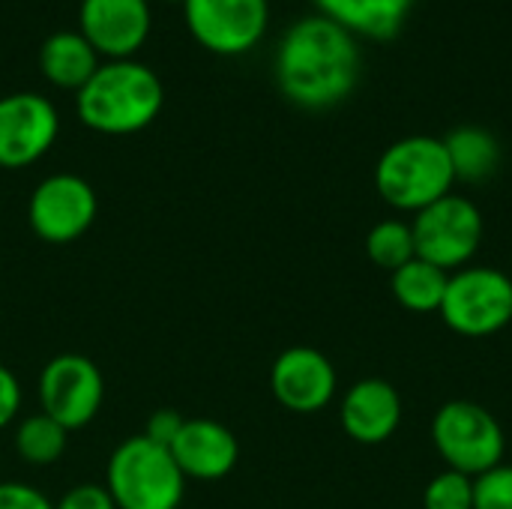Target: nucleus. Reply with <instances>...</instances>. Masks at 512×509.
Instances as JSON below:
<instances>
[{
	"label": "nucleus",
	"instance_id": "nucleus-1",
	"mask_svg": "<svg viewBox=\"0 0 512 509\" xmlns=\"http://www.w3.org/2000/svg\"><path fill=\"white\" fill-rule=\"evenodd\" d=\"M276 84L288 102L324 111L351 96L360 75V42L324 15L294 21L276 48Z\"/></svg>",
	"mask_w": 512,
	"mask_h": 509
},
{
	"label": "nucleus",
	"instance_id": "nucleus-2",
	"mask_svg": "<svg viewBox=\"0 0 512 509\" xmlns=\"http://www.w3.org/2000/svg\"><path fill=\"white\" fill-rule=\"evenodd\" d=\"M78 117L102 135H135L147 129L162 105L165 87L159 75L138 60L99 63L93 78L75 93Z\"/></svg>",
	"mask_w": 512,
	"mask_h": 509
},
{
	"label": "nucleus",
	"instance_id": "nucleus-3",
	"mask_svg": "<svg viewBox=\"0 0 512 509\" xmlns=\"http://www.w3.org/2000/svg\"><path fill=\"white\" fill-rule=\"evenodd\" d=\"M456 174L444 147V138L435 135H408L393 141L375 165L378 195L402 210L420 213L423 207L441 201L453 192Z\"/></svg>",
	"mask_w": 512,
	"mask_h": 509
},
{
	"label": "nucleus",
	"instance_id": "nucleus-4",
	"mask_svg": "<svg viewBox=\"0 0 512 509\" xmlns=\"http://www.w3.org/2000/svg\"><path fill=\"white\" fill-rule=\"evenodd\" d=\"M105 489L117 509H177L186 495V477L168 447L132 435L111 453Z\"/></svg>",
	"mask_w": 512,
	"mask_h": 509
},
{
	"label": "nucleus",
	"instance_id": "nucleus-5",
	"mask_svg": "<svg viewBox=\"0 0 512 509\" xmlns=\"http://www.w3.org/2000/svg\"><path fill=\"white\" fill-rule=\"evenodd\" d=\"M432 444L450 471L465 477H480L501 465L507 438L501 423L477 402L456 399L435 411Z\"/></svg>",
	"mask_w": 512,
	"mask_h": 509
},
{
	"label": "nucleus",
	"instance_id": "nucleus-6",
	"mask_svg": "<svg viewBox=\"0 0 512 509\" xmlns=\"http://www.w3.org/2000/svg\"><path fill=\"white\" fill-rule=\"evenodd\" d=\"M438 315L465 339L495 336L512 321V279L504 270L468 264L450 273Z\"/></svg>",
	"mask_w": 512,
	"mask_h": 509
},
{
	"label": "nucleus",
	"instance_id": "nucleus-7",
	"mask_svg": "<svg viewBox=\"0 0 512 509\" xmlns=\"http://www.w3.org/2000/svg\"><path fill=\"white\" fill-rule=\"evenodd\" d=\"M411 231L417 258L456 273L471 264L483 243V213L471 198L450 192L414 213Z\"/></svg>",
	"mask_w": 512,
	"mask_h": 509
},
{
	"label": "nucleus",
	"instance_id": "nucleus-8",
	"mask_svg": "<svg viewBox=\"0 0 512 509\" xmlns=\"http://www.w3.org/2000/svg\"><path fill=\"white\" fill-rule=\"evenodd\" d=\"M105 399L99 366L84 354H57L39 375V411L75 432L96 420Z\"/></svg>",
	"mask_w": 512,
	"mask_h": 509
},
{
	"label": "nucleus",
	"instance_id": "nucleus-9",
	"mask_svg": "<svg viewBox=\"0 0 512 509\" xmlns=\"http://www.w3.org/2000/svg\"><path fill=\"white\" fill-rule=\"evenodd\" d=\"M192 39L213 54L237 57L252 51L270 24L267 0H183Z\"/></svg>",
	"mask_w": 512,
	"mask_h": 509
},
{
	"label": "nucleus",
	"instance_id": "nucleus-10",
	"mask_svg": "<svg viewBox=\"0 0 512 509\" xmlns=\"http://www.w3.org/2000/svg\"><path fill=\"white\" fill-rule=\"evenodd\" d=\"M99 201L93 186L78 174H51L45 177L27 204L30 228L39 240L63 246L75 243L96 222Z\"/></svg>",
	"mask_w": 512,
	"mask_h": 509
},
{
	"label": "nucleus",
	"instance_id": "nucleus-11",
	"mask_svg": "<svg viewBox=\"0 0 512 509\" xmlns=\"http://www.w3.org/2000/svg\"><path fill=\"white\" fill-rule=\"evenodd\" d=\"M60 117L42 93H9L0 99V168H27L57 141Z\"/></svg>",
	"mask_w": 512,
	"mask_h": 509
},
{
	"label": "nucleus",
	"instance_id": "nucleus-12",
	"mask_svg": "<svg viewBox=\"0 0 512 509\" xmlns=\"http://www.w3.org/2000/svg\"><path fill=\"white\" fill-rule=\"evenodd\" d=\"M270 387L282 408L294 414H318L333 402L339 378L327 354L309 345H297L276 357Z\"/></svg>",
	"mask_w": 512,
	"mask_h": 509
},
{
	"label": "nucleus",
	"instance_id": "nucleus-13",
	"mask_svg": "<svg viewBox=\"0 0 512 509\" xmlns=\"http://www.w3.org/2000/svg\"><path fill=\"white\" fill-rule=\"evenodd\" d=\"M147 0H81L78 33L108 60H132L150 36Z\"/></svg>",
	"mask_w": 512,
	"mask_h": 509
},
{
	"label": "nucleus",
	"instance_id": "nucleus-14",
	"mask_svg": "<svg viewBox=\"0 0 512 509\" xmlns=\"http://www.w3.org/2000/svg\"><path fill=\"white\" fill-rule=\"evenodd\" d=\"M168 450L177 459L186 480H204V483L228 477L240 459V444L234 432L207 417L186 420Z\"/></svg>",
	"mask_w": 512,
	"mask_h": 509
},
{
	"label": "nucleus",
	"instance_id": "nucleus-15",
	"mask_svg": "<svg viewBox=\"0 0 512 509\" xmlns=\"http://www.w3.org/2000/svg\"><path fill=\"white\" fill-rule=\"evenodd\" d=\"M342 429L357 444H384L402 423V396L384 378L357 381L339 405Z\"/></svg>",
	"mask_w": 512,
	"mask_h": 509
},
{
	"label": "nucleus",
	"instance_id": "nucleus-16",
	"mask_svg": "<svg viewBox=\"0 0 512 509\" xmlns=\"http://www.w3.org/2000/svg\"><path fill=\"white\" fill-rule=\"evenodd\" d=\"M318 6V15L336 21L357 39H375L387 42L393 39L417 0H312Z\"/></svg>",
	"mask_w": 512,
	"mask_h": 509
},
{
	"label": "nucleus",
	"instance_id": "nucleus-17",
	"mask_svg": "<svg viewBox=\"0 0 512 509\" xmlns=\"http://www.w3.org/2000/svg\"><path fill=\"white\" fill-rule=\"evenodd\" d=\"M99 69L96 48L78 30H57L39 48V72L60 90H81Z\"/></svg>",
	"mask_w": 512,
	"mask_h": 509
},
{
	"label": "nucleus",
	"instance_id": "nucleus-18",
	"mask_svg": "<svg viewBox=\"0 0 512 509\" xmlns=\"http://www.w3.org/2000/svg\"><path fill=\"white\" fill-rule=\"evenodd\" d=\"M444 147H447L453 174L462 183H483L501 165V144L483 126H456L444 138Z\"/></svg>",
	"mask_w": 512,
	"mask_h": 509
},
{
	"label": "nucleus",
	"instance_id": "nucleus-19",
	"mask_svg": "<svg viewBox=\"0 0 512 509\" xmlns=\"http://www.w3.org/2000/svg\"><path fill=\"white\" fill-rule=\"evenodd\" d=\"M447 279L450 273L414 258L405 267H399L396 273H390V291L396 297V303L408 312L426 315V312H438L444 303V291H447Z\"/></svg>",
	"mask_w": 512,
	"mask_h": 509
},
{
	"label": "nucleus",
	"instance_id": "nucleus-20",
	"mask_svg": "<svg viewBox=\"0 0 512 509\" xmlns=\"http://www.w3.org/2000/svg\"><path fill=\"white\" fill-rule=\"evenodd\" d=\"M69 447V429H63L48 414H30L15 429V453L33 468H48L63 459Z\"/></svg>",
	"mask_w": 512,
	"mask_h": 509
},
{
	"label": "nucleus",
	"instance_id": "nucleus-21",
	"mask_svg": "<svg viewBox=\"0 0 512 509\" xmlns=\"http://www.w3.org/2000/svg\"><path fill=\"white\" fill-rule=\"evenodd\" d=\"M366 255L372 258V264H378L387 273H396L399 267L414 261L417 258V246H414L411 222H402V219L378 222L366 234Z\"/></svg>",
	"mask_w": 512,
	"mask_h": 509
},
{
	"label": "nucleus",
	"instance_id": "nucleus-22",
	"mask_svg": "<svg viewBox=\"0 0 512 509\" xmlns=\"http://www.w3.org/2000/svg\"><path fill=\"white\" fill-rule=\"evenodd\" d=\"M423 509H474V477L441 471L423 492Z\"/></svg>",
	"mask_w": 512,
	"mask_h": 509
},
{
	"label": "nucleus",
	"instance_id": "nucleus-23",
	"mask_svg": "<svg viewBox=\"0 0 512 509\" xmlns=\"http://www.w3.org/2000/svg\"><path fill=\"white\" fill-rule=\"evenodd\" d=\"M474 509H512V465L474 477Z\"/></svg>",
	"mask_w": 512,
	"mask_h": 509
},
{
	"label": "nucleus",
	"instance_id": "nucleus-24",
	"mask_svg": "<svg viewBox=\"0 0 512 509\" xmlns=\"http://www.w3.org/2000/svg\"><path fill=\"white\" fill-rule=\"evenodd\" d=\"M54 509H117L114 498L108 495L105 486H96V483H81V486H72Z\"/></svg>",
	"mask_w": 512,
	"mask_h": 509
},
{
	"label": "nucleus",
	"instance_id": "nucleus-25",
	"mask_svg": "<svg viewBox=\"0 0 512 509\" xmlns=\"http://www.w3.org/2000/svg\"><path fill=\"white\" fill-rule=\"evenodd\" d=\"M183 423H186V417L177 414L174 408H159V411L150 414L147 429L141 435L150 438V441H156V444H162V447H171L174 438H177V432L183 429Z\"/></svg>",
	"mask_w": 512,
	"mask_h": 509
},
{
	"label": "nucleus",
	"instance_id": "nucleus-26",
	"mask_svg": "<svg viewBox=\"0 0 512 509\" xmlns=\"http://www.w3.org/2000/svg\"><path fill=\"white\" fill-rule=\"evenodd\" d=\"M0 509H54V504L24 483H0Z\"/></svg>",
	"mask_w": 512,
	"mask_h": 509
},
{
	"label": "nucleus",
	"instance_id": "nucleus-27",
	"mask_svg": "<svg viewBox=\"0 0 512 509\" xmlns=\"http://www.w3.org/2000/svg\"><path fill=\"white\" fill-rule=\"evenodd\" d=\"M18 408H21V387H18V378L0 363V429H6V426L18 417Z\"/></svg>",
	"mask_w": 512,
	"mask_h": 509
},
{
	"label": "nucleus",
	"instance_id": "nucleus-28",
	"mask_svg": "<svg viewBox=\"0 0 512 509\" xmlns=\"http://www.w3.org/2000/svg\"><path fill=\"white\" fill-rule=\"evenodd\" d=\"M171 3H183V0H171Z\"/></svg>",
	"mask_w": 512,
	"mask_h": 509
}]
</instances>
